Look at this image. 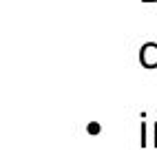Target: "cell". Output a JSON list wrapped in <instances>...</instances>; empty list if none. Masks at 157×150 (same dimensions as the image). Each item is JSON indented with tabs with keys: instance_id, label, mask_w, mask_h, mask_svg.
Wrapping results in <instances>:
<instances>
[{
	"instance_id": "6da1fadb",
	"label": "cell",
	"mask_w": 157,
	"mask_h": 150,
	"mask_svg": "<svg viewBox=\"0 0 157 150\" xmlns=\"http://www.w3.org/2000/svg\"><path fill=\"white\" fill-rule=\"evenodd\" d=\"M140 64L144 69H157V42H144L142 44Z\"/></svg>"
},
{
	"instance_id": "7a4b0ae2",
	"label": "cell",
	"mask_w": 157,
	"mask_h": 150,
	"mask_svg": "<svg viewBox=\"0 0 157 150\" xmlns=\"http://www.w3.org/2000/svg\"><path fill=\"white\" fill-rule=\"evenodd\" d=\"M146 144H148V141H146V122H142L140 124V146L146 148Z\"/></svg>"
},
{
	"instance_id": "3957f363",
	"label": "cell",
	"mask_w": 157,
	"mask_h": 150,
	"mask_svg": "<svg viewBox=\"0 0 157 150\" xmlns=\"http://www.w3.org/2000/svg\"><path fill=\"white\" fill-rule=\"evenodd\" d=\"M89 133H93V135L100 133V124H91V126H89Z\"/></svg>"
},
{
	"instance_id": "277c9868",
	"label": "cell",
	"mask_w": 157,
	"mask_h": 150,
	"mask_svg": "<svg viewBox=\"0 0 157 150\" xmlns=\"http://www.w3.org/2000/svg\"><path fill=\"white\" fill-rule=\"evenodd\" d=\"M153 146L157 148V122H155V128H153Z\"/></svg>"
},
{
	"instance_id": "5b68a950",
	"label": "cell",
	"mask_w": 157,
	"mask_h": 150,
	"mask_svg": "<svg viewBox=\"0 0 157 150\" xmlns=\"http://www.w3.org/2000/svg\"><path fill=\"white\" fill-rule=\"evenodd\" d=\"M142 2H157V0H142Z\"/></svg>"
}]
</instances>
